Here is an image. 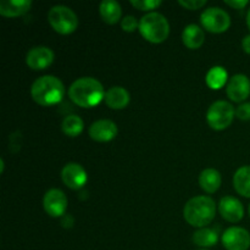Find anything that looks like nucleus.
<instances>
[{"mask_svg":"<svg viewBox=\"0 0 250 250\" xmlns=\"http://www.w3.org/2000/svg\"><path fill=\"white\" fill-rule=\"evenodd\" d=\"M99 14L105 23L115 24L121 20V5L117 1H114V0H104V1L100 2Z\"/></svg>","mask_w":250,"mask_h":250,"instance_id":"6ab92c4d","label":"nucleus"},{"mask_svg":"<svg viewBox=\"0 0 250 250\" xmlns=\"http://www.w3.org/2000/svg\"><path fill=\"white\" fill-rule=\"evenodd\" d=\"M192 239L195 246L200 247L202 249H207L216 246L219 242V234L215 229L204 227V229H199L198 231H195L193 233Z\"/></svg>","mask_w":250,"mask_h":250,"instance_id":"412c9836","label":"nucleus"},{"mask_svg":"<svg viewBox=\"0 0 250 250\" xmlns=\"http://www.w3.org/2000/svg\"><path fill=\"white\" fill-rule=\"evenodd\" d=\"M236 116V110L232 104L225 100H217L212 103L207 112V121L215 131H224L229 128Z\"/></svg>","mask_w":250,"mask_h":250,"instance_id":"423d86ee","label":"nucleus"},{"mask_svg":"<svg viewBox=\"0 0 250 250\" xmlns=\"http://www.w3.org/2000/svg\"><path fill=\"white\" fill-rule=\"evenodd\" d=\"M104 100L110 109L122 110L129 104L131 97H129V93L127 92V89H125L124 87L115 85V87L107 89V92L105 93Z\"/></svg>","mask_w":250,"mask_h":250,"instance_id":"2eb2a0df","label":"nucleus"},{"mask_svg":"<svg viewBox=\"0 0 250 250\" xmlns=\"http://www.w3.org/2000/svg\"><path fill=\"white\" fill-rule=\"evenodd\" d=\"M139 32L149 43L160 44L167 39L170 34V24L167 19L160 12H149L139 21Z\"/></svg>","mask_w":250,"mask_h":250,"instance_id":"20e7f679","label":"nucleus"},{"mask_svg":"<svg viewBox=\"0 0 250 250\" xmlns=\"http://www.w3.org/2000/svg\"><path fill=\"white\" fill-rule=\"evenodd\" d=\"M222 244L226 250H248L250 233L243 227H229L222 234Z\"/></svg>","mask_w":250,"mask_h":250,"instance_id":"6e6552de","label":"nucleus"},{"mask_svg":"<svg viewBox=\"0 0 250 250\" xmlns=\"http://www.w3.org/2000/svg\"><path fill=\"white\" fill-rule=\"evenodd\" d=\"M84 128V124L83 120L77 115H68L63 119L62 124H61V129L63 133L68 137H77L80 136Z\"/></svg>","mask_w":250,"mask_h":250,"instance_id":"5701e85b","label":"nucleus"},{"mask_svg":"<svg viewBox=\"0 0 250 250\" xmlns=\"http://www.w3.org/2000/svg\"><path fill=\"white\" fill-rule=\"evenodd\" d=\"M31 7V0H2L0 2V15L4 17H19L28 12Z\"/></svg>","mask_w":250,"mask_h":250,"instance_id":"dca6fc26","label":"nucleus"},{"mask_svg":"<svg viewBox=\"0 0 250 250\" xmlns=\"http://www.w3.org/2000/svg\"><path fill=\"white\" fill-rule=\"evenodd\" d=\"M163 4L161 0H132L131 5L141 11H150L158 9Z\"/></svg>","mask_w":250,"mask_h":250,"instance_id":"b1692460","label":"nucleus"},{"mask_svg":"<svg viewBox=\"0 0 250 250\" xmlns=\"http://www.w3.org/2000/svg\"><path fill=\"white\" fill-rule=\"evenodd\" d=\"M182 42L190 50L202 48L205 42L204 31L197 24H188L182 32Z\"/></svg>","mask_w":250,"mask_h":250,"instance_id":"f3484780","label":"nucleus"},{"mask_svg":"<svg viewBox=\"0 0 250 250\" xmlns=\"http://www.w3.org/2000/svg\"><path fill=\"white\" fill-rule=\"evenodd\" d=\"M119 133L117 125L111 120H98L89 127V137L99 143L112 141Z\"/></svg>","mask_w":250,"mask_h":250,"instance_id":"ddd939ff","label":"nucleus"},{"mask_svg":"<svg viewBox=\"0 0 250 250\" xmlns=\"http://www.w3.org/2000/svg\"><path fill=\"white\" fill-rule=\"evenodd\" d=\"M248 0H225V4H227L229 6L233 7V9L242 10L248 5Z\"/></svg>","mask_w":250,"mask_h":250,"instance_id":"cd10ccee","label":"nucleus"},{"mask_svg":"<svg viewBox=\"0 0 250 250\" xmlns=\"http://www.w3.org/2000/svg\"><path fill=\"white\" fill-rule=\"evenodd\" d=\"M203 27L210 33H224L231 26V17L221 7H209L200 16Z\"/></svg>","mask_w":250,"mask_h":250,"instance_id":"0eeeda50","label":"nucleus"},{"mask_svg":"<svg viewBox=\"0 0 250 250\" xmlns=\"http://www.w3.org/2000/svg\"><path fill=\"white\" fill-rule=\"evenodd\" d=\"M233 187L239 195L250 198V166H242L236 171Z\"/></svg>","mask_w":250,"mask_h":250,"instance_id":"aec40b11","label":"nucleus"},{"mask_svg":"<svg viewBox=\"0 0 250 250\" xmlns=\"http://www.w3.org/2000/svg\"><path fill=\"white\" fill-rule=\"evenodd\" d=\"M178 4L187 10H198L207 4V0H180Z\"/></svg>","mask_w":250,"mask_h":250,"instance_id":"bb28decb","label":"nucleus"},{"mask_svg":"<svg viewBox=\"0 0 250 250\" xmlns=\"http://www.w3.org/2000/svg\"><path fill=\"white\" fill-rule=\"evenodd\" d=\"M249 215H250V205H249Z\"/></svg>","mask_w":250,"mask_h":250,"instance_id":"473e14b6","label":"nucleus"},{"mask_svg":"<svg viewBox=\"0 0 250 250\" xmlns=\"http://www.w3.org/2000/svg\"><path fill=\"white\" fill-rule=\"evenodd\" d=\"M43 207L49 216L62 217L67 210V198L62 190L53 188L44 195Z\"/></svg>","mask_w":250,"mask_h":250,"instance_id":"1a4fd4ad","label":"nucleus"},{"mask_svg":"<svg viewBox=\"0 0 250 250\" xmlns=\"http://www.w3.org/2000/svg\"><path fill=\"white\" fill-rule=\"evenodd\" d=\"M4 166H5V164H4V159H1V160H0V172H4Z\"/></svg>","mask_w":250,"mask_h":250,"instance_id":"7c9ffc66","label":"nucleus"},{"mask_svg":"<svg viewBox=\"0 0 250 250\" xmlns=\"http://www.w3.org/2000/svg\"><path fill=\"white\" fill-rule=\"evenodd\" d=\"M48 21L54 31L63 36L73 33L78 27L77 15L65 5H56L51 7L49 10Z\"/></svg>","mask_w":250,"mask_h":250,"instance_id":"39448f33","label":"nucleus"},{"mask_svg":"<svg viewBox=\"0 0 250 250\" xmlns=\"http://www.w3.org/2000/svg\"><path fill=\"white\" fill-rule=\"evenodd\" d=\"M242 48H243V50L246 51L247 54H250V34L243 38V42H242Z\"/></svg>","mask_w":250,"mask_h":250,"instance_id":"c756f323","label":"nucleus"},{"mask_svg":"<svg viewBox=\"0 0 250 250\" xmlns=\"http://www.w3.org/2000/svg\"><path fill=\"white\" fill-rule=\"evenodd\" d=\"M61 225H62L63 227H66V229H68V227H72L73 225V219L71 215H63L62 220H61Z\"/></svg>","mask_w":250,"mask_h":250,"instance_id":"c85d7f7f","label":"nucleus"},{"mask_svg":"<svg viewBox=\"0 0 250 250\" xmlns=\"http://www.w3.org/2000/svg\"><path fill=\"white\" fill-rule=\"evenodd\" d=\"M227 97L234 103H242L250 95V80L246 75H234L227 83Z\"/></svg>","mask_w":250,"mask_h":250,"instance_id":"f8f14e48","label":"nucleus"},{"mask_svg":"<svg viewBox=\"0 0 250 250\" xmlns=\"http://www.w3.org/2000/svg\"><path fill=\"white\" fill-rule=\"evenodd\" d=\"M222 178L221 175L215 168H205L199 175V185L203 190H205L209 194L217 192L221 187Z\"/></svg>","mask_w":250,"mask_h":250,"instance_id":"a211bd4d","label":"nucleus"},{"mask_svg":"<svg viewBox=\"0 0 250 250\" xmlns=\"http://www.w3.org/2000/svg\"><path fill=\"white\" fill-rule=\"evenodd\" d=\"M121 27L125 32L127 33H132V32L136 31L137 28H139V22L137 21V19L132 15L128 16H125L121 21Z\"/></svg>","mask_w":250,"mask_h":250,"instance_id":"393cba45","label":"nucleus"},{"mask_svg":"<svg viewBox=\"0 0 250 250\" xmlns=\"http://www.w3.org/2000/svg\"><path fill=\"white\" fill-rule=\"evenodd\" d=\"M236 117L241 121H250V103H243L237 107Z\"/></svg>","mask_w":250,"mask_h":250,"instance_id":"a878e982","label":"nucleus"},{"mask_svg":"<svg viewBox=\"0 0 250 250\" xmlns=\"http://www.w3.org/2000/svg\"><path fill=\"white\" fill-rule=\"evenodd\" d=\"M227 78H229L227 71L222 66H214L207 73L205 81H207V84L210 89L219 90L226 84Z\"/></svg>","mask_w":250,"mask_h":250,"instance_id":"4be33fe9","label":"nucleus"},{"mask_svg":"<svg viewBox=\"0 0 250 250\" xmlns=\"http://www.w3.org/2000/svg\"><path fill=\"white\" fill-rule=\"evenodd\" d=\"M219 211L226 221L232 222V224H237L244 216V208L242 203L231 195L224 197L220 200Z\"/></svg>","mask_w":250,"mask_h":250,"instance_id":"4468645a","label":"nucleus"},{"mask_svg":"<svg viewBox=\"0 0 250 250\" xmlns=\"http://www.w3.org/2000/svg\"><path fill=\"white\" fill-rule=\"evenodd\" d=\"M54 51L48 46H34L27 53L26 63L29 68L34 71H41L48 68L54 62Z\"/></svg>","mask_w":250,"mask_h":250,"instance_id":"9b49d317","label":"nucleus"},{"mask_svg":"<svg viewBox=\"0 0 250 250\" xmlns=\"http://www.w3.org/2000/svg\"><path fill=\"white\" fill-rule=\"evenodd\" d=\"M61 178L62 182L67 186L70 189L78 190L82 189L88 181L87 172L84 168L76 163L66 164L61 171Z\"/></svg>","mask_w":250,"mask_h":250,"instance_id":"9d476101","label":"nucleus"},{"mask_svg":"<svg viewBox=\"0 0 250 250\" xmlns=\"http://www.w3.org/2000/svg\"><path fill=\"white\" fill-rule=\"evenodd\" d=\"M199 250H208V249H199Z\"/></svg>","mask_w":250,"mask_h":250,"instance_id":"72a5a7b5","label":"nucleus"},{"mask_svg":"<svg viewBox=\"0 0 250 250\" xmlns=\"http://www.w3.org/2000/svg\"><path fill=\"white\" fill-rule=\"evenodd\" d=\"M31 95L37 104L42 106H51L62 100L65 87L55 76H43L34 81L31 87Z\"/></svg>","mask_w":250,"mask_h":250,"instance_id":"7ed1b4c3","label":"nucleus"},{"mask_svg":"<svg viewBox=\"0 0 250 250\" xmlns=\"http://www.w3.org/2000/svg\"><path fill=\"white\" fill-rule=\"evenodd\" d=\"M247 23H248V27L250 29V10L248 11V15H247Z\"/></svg>","mask_w":250,"mask_h":250,"instance_id":"2f4dec72","label":"nucleus"},{"mask_svg":"<svg viewBox=\"0 0 250 250\" xmlns=\"http://www.w3.org/2000/svg\"><path fill=\"white\" fill-rule=\"evenodd\" d=\"M68 98L81 107H94L105 99L104 87L93 77H82L68 88Z\"/></svg>","mask_w":250,"mask_h":250,"instance_id":"f257e3e1","label":"nucleus"},{"mask_svg":"<svg viewBox=\"0 0 250 250\" xmlns=\"http://www.w3.org/2000/svg\"><path fill=\"white\" fill-rule=\"evenodd\" d=\"M216 215V204L207 195L194 197L187 202L183 209V217L193 227L204 229L211 224Z\"/></svg>","mask_w":250,"mask_h":250,"instance_id":"f03ea898","label":"nucleus"}]
</instances>
